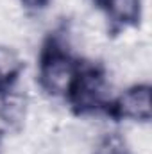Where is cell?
<instances>
[{
    "mask_svg": "<svg viewBox=\"0 0 152 154\" xmlns=\"http://www.w3.org/2000/svg\"><path fill=\"white\" fill-rule=\"evenodd\" d=\"M81 66L82 63L75 56L43 43L39 50L38 75H36L39 90H43L52 99L68 100L77 82V77L81 74Z\"/></svg>",
    "mask_w": 152,
    "mask_h": 154,
    "instance_id": "7a4b0ae2",
    "label": "cell"
},
{
    "mask_svg": "<svg viewBox=\"0 0 152 154\" xmlns=\"http://www.w3.org/2000/svg\"><path fill=\"white\" fill-rule=\"evenodd\" d=\"M20 2V5L23 7V9H27V11H32V13H39V11H43L52 0H18Z\"/></svg>",
    "mask_w": 152,
    "mask_h": 154,
    "instance_id": "ba28073f",
    "label": "cell"
},
{
    "mask_svg": "<svg viewBox=\"0 0 152 154\" xmlns=\"http://www.w3.org/2000/svg\"><path fill=\"white\" fill-rule=\"evenodd\" d=\"M23 72L22 56L7 43H0V90L14 84Z\"/></svg>",
    "mask_w": 152,
    "mask_h": 154,
    "instance_id": "8992f818",
    "label": "cell"
},
{
    "mask_svg": "<svg viewBox=\"0 0 152 154\" xmlns=\"http://www.w3.org/2000/svg\"><path fill=\"white\" fill-rule=\"evenodd\" d=\"M2 142H4V136H2V133H0V154H2Z\"/></svg>",
    "mask_w": 152,
    "mask_h": 154,
    "instance_id": "30bf717a",
    "label": "cell"
},
{
    "mask_svg": "<svg viewBox=\"0 0 152 154\" xmlns=\"http://www.w3.org/2000/svg\"><path fill=\"white\" fill-rule=\"evenodd\" d=\"M90 154H132L123 134L120 133H106L97 138Z\"/></svg>",
    "mask_w": 152,
    "mask_h": 154,
    "instance_id": "52a82bcc",
    "label": "cell"
},
{
    "mask_svg": "<svg viewBox=\"0 0 152 154\" xmlns=\"http://www.w3.org/2000/svg\"><path fill=\"white\" fill-rule=\"evenodd\" d=\"M114 97V82L108 72L97 65L82 63L81 74L66 102L81 116H97L109 113Z\"/></svg>",
    "mask_w": 152,
    "mask_h": 154,
    "instance_id": "6da1fadb",
    "label": "cell"
},
{
    "mask_svg": "<svg viewBox=\"0 0 152 154\" xmlns=\"http://www.w3.org/2000/svg\"><path fill=\"white\" fill-rule=\"evenodd\" d=\"M90 2H93V4H97V5H102L104 0H90Z\"/></svg>",
    "mask_w": 152,
    "mask_h": 154,
    "instance_id": "9c48e42d",
    "label": "cell"
},
{
    "mask_svg": "<svg viewBox=\"0 0 152 154\" xmlns=\"http://www.w3.org/2000/svg\"><path fill=\"white\" fill-rule=\"evenodd\" d=\"M100 9L108 23L118 31L138 27L143 18V0H104Z\"/></svg>",
    "mask_w": 152,
    "mask_h": 154,
    "instance_id": "5b68a950",
    "label": "cell"
},
{
    "mask_svg": "<svg viewBox=\"0 0 152 154\" xmlns=\"http://www.w3.org/2000/svg\"><path fill=\"white\" fill-rule=\"evenodd\" d=\"M109 115L131 124H149L152 116L150 84L134 82L116 93Z\"/></svg>",
    "mask_w": 152,
    "mask_h": 154,
    "instance_id": "3957f363",
    "label": "cell"
},
{
    "mask_svg": "<svg viewBox=\"0 0 152 154\" xmlns=\"http://www.w3.org/2000/svg\"><path fill=\"white\" fill-rule=\"evenodd\" d=\"M31 115V100L18 82L0 90V124L9 131H22Z\"/></svg>",
    "mask_w": 152,
    "mask_h": 154,
    "instance_id": "277c9868",
    "label": "cell"
}]
</instances>
